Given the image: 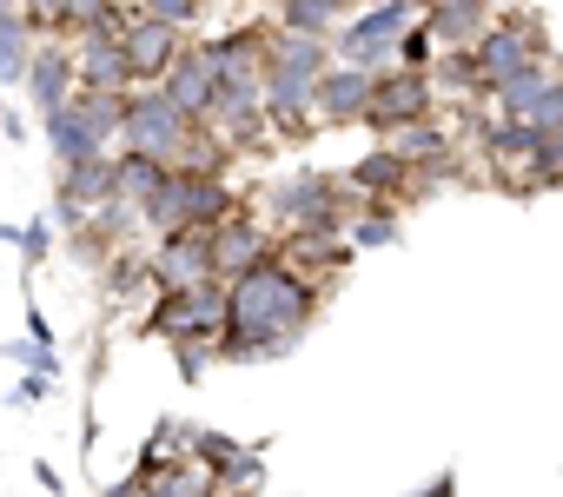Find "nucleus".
<instances>
[{"label":"nucleus","instance_id":"nucleus-27","mask_svg":"<svg viewBox=\"0 0 563 497\" xmlns=\"http://www.w3.org/2000/svg\"><path fill=\"white\" fill-rule=\"evenodd\" d=\"M140 484H146V497H219L212 490V471H199V464H173V471L140 477Z\"/></svg>","mask_w":563,"mask_h":497},{"label":"nucleus","instance_id":"nucleus-7","mask_svg":"<svg viewBox=\"0 0 563 497\" xmlns=\"http://www.w3.org/2000/svg\"><path fill=\"white\" fill-rule=\"evenodd\" d=\"M438 113H444V107H438V93H431V80H424V74H398V67L372 74L365 126H378L385 140H391V133H411V126H424V120H438Z\"/></svg>","mask_w":563,"mask_h":497},{"label":"nucleus","instance_id":"nucleus-3","mask_svg":"<svg viewBox=\"0 0 563 497\" xmlns=\"http://www.w3.org/2000/svg\"><path fill=\"white\" fill-rule=\"evenodd\" d=\"M232 206H239V192H232L225 179L173 173V179L146 199V232H153V239H173V232H212Z\"/></svg>","mask_w":563,"mask_h":497},{"label":"nucleus","instance_id":"nucleus-12","mask_svg":"<svg viewBox=\"0 0 563 497\" xmlns=\"http://www.w3.org/2000/svg\"><path fill=\"white\" fill-rule=\"evenodd\" d=\"M27 93H34V113L47 120V113H60L74 93H80V74H74V47L67 41H34V60H27V80H21Z\"/></svg>","mask_w":563,"mask_h":497},{"label":"nucleus","instance_id":"nucleus-8","mask_svg":"<svg viewBox=\"0 0 563 497\" xmlns=\"http://www.w3.org/2000/svg\"><path fill=\"white\" fill-rule=\"evenodd\" d=\"M258 259H272V232H265V219H252V206L239 199V206L206 232V266H212L219 286H232V279L252 273Z\"/></svg>","mask_w":563,"mask_h":497},{"label":"nucleus","instance_id":"nucleus-30","mask_svg":"<svg viewBox=\"0 0 563 497\" xmlns=\"http://www.w3.org/2000/svg\"><path fill=\"white\" fill-rule=\"evenodd\" d=\"M54 239H60V232H54V219H47V212L21 225V239H14V245H21V279H34V266L54 253Z\"/></svg>","mask_w":563,"mask_h":497},{"label":"nucleus","instance_id":"nucleus-29","mask_svg":"<svg viewBox=\"0 0 563 497\" xmlns=\"http://www.w3.org/2000/svg\"><path fill=\"white\" fill-rule=\"evenodd\" d=\"M431 60H438V47H431V34L411 21V27L391 41V67H398V74H431Z\"/></svg>","mask_w":563,"mask_h":497},{"label":"nucleus","instance_id":"nucleus-1","mask_svg":"<svg viewBox=\"0 0 563 497\" xmlns=\"http://www.w3.org/2000/svg\"><path fill=\"white\" fill-rule=\"evenodd\" d=\"M319 306H325V286L299 279L286 259L272 253V259H258L252 273H239V279L225 286V332H219L212 358H225V365L286 358V352L312 332Z\"/></svg>","mask_w":563,"mask_h":497},{"label":"nucleus","instance_id":"nucleus-34","mask_svg":"<svg viewBox=\"0 0 563 497\" xmlns=\"http://www.w3.org/2000/svg\"><path fill=\"white\" fill-rule=\"evenodd\" d=\"M0 133H8V140H27V120H21V113H8V107H0Z\"/></svg>","mask_w":563,"mask_h":497},{"label":"nucleus","instance_id":"nucleus-16","mask_svg":"<svg viewBox=\"0 0 563 497\" xmlns=\"http://www.w3.org/2000/svg\"><path fill=\"white\" fill-rule=\"evenodd\" d=\"M120 54H126V67H133L140 87H159L166 67L186 54V34H173V27H159V21H140V27L120 41Z\"/></svg>","mask_w":563,"mask_h":497},{"label":"nucleus","instance_id":"nucleus-21","mask_svg":"<svg viewBox=\"0 0 563 497\" xmlns=\"http://www.w3.org/2000/svg\"><path fill=\"white\" fill-rule=\"evenodd\" d=\"M166 179H173V166H159V159H146V153H113V199H126V206L146 212V199H153Z\"/></svg>","mask_w":563,"mask_h":497},{"label":"nucleus","instance_id":"nucleus-11","mask_svg":"<svg viewBox=\"0 0 563 497\" xmlns=\"http://www.w3.org/2000/svg\"><path fill=\"white\" fill-rule=\"evenodd\" d=\"M490 21H497V8H484V0H438V8L418 14V27L431 34L438 54H471L490 34Z\"/></svg>","mask_w":563,"mask_h":497},{"label":"nucleus","instance_id":"nucleus-20","mask_svg":"<svg viewBox=\"0 0 563 497\" xmlns=\"http://www.w3.org/2000/svg\"><path fill=\"white\" fill-rule=\"evenodd\" d=\"M67 107H74V120H80V133H87L93 153H120V107L126 100H113V93H74Z\"/></svg>","mask_w":563,"mask_h":497},{"label":"nucleus","instance_id":"nucleus-17","mask_svg":"<svg viewBox=\"0 0 563 497\" xmlns=\"http://www.w3.org/2000/svg\"><path fill=\"white\" fill-rule=\"evenodd\" d=\"M345 0H286V8L272 14V27L278 34H299V41H319V47H332V34L345 27Z\"/></svg>","mask_w":563,"mask_h":497},{"label":"nucleus","instance_id":"nucleus-15","mask_svg":"<svg viewBox=\"0 0 563 497\" xmlns=\"http://www.w3.org/2000/svg\"><path fill=\"white\" fill-rule=\"evenodd\" d=\"M325 67H332V47L299 41V34H278V27L265 21V74H258V80H306V87H319Z\"/></svg>","mask_w":563,"mask_h":497},{"label":"nucleus","instance_id":"nucleus-10","mask_svg":"<svg viewBox=\"0 0 563 497\" xmlns=\"http://www.w3.org/2000/svg\"><path fill=\"white\" fill-rule=\"evenodd\" d=\"M159 93L173 100V113H179V120L206 126V113H212V100H219V80H212V60H206V47H199V41H186V54L166 67Z\"/></svg>","mask_w":563,"mask_h":497},{"label":"nucleus","instance_id":"nucleus-24","mask_svg":"<svg viewBox=\"0 0 563 497\" xmlns=\"http://www.w3.org/2000/svg\"><path fill=\"white\" fill-rule=\"evenodd\" d=\"M265 484V444H239L219 471H212V490L219 497H252Z\"/></svg>","mask_w":563,"mask_h":497},{"label":"nucleus","instance_id":"nucleus-23","mask_svg":"<svg viewBox=\"0 0 563 497\" xmlns=\"http://www.w3.org/2000/svg\"><path fill=\"white\" fill-rule=\"evenodd\" d=\"M405 225H398V206H358L345 219V245L352 253H378V245H398Z\"/></svg>","mask_w":563,"mask_h":497},{"label":"nucleus","instance_id":"nucleus-2","mask_svg":"<svg viewBox=\"0 0 563 497\" xmlns=\"http://www.w3.org/2000/svg\"><path fill=\"white\" fill-rule=\"evenodd\" d=\"M140 332L159 339V345H173V352L192 345V352L212 358V345H219V332H225V286L206 279V286H192V292H153Z\"/></svg>","mask_w":563,"mask_h":497},{"label":"nucleus","instance_id":"nucleus-4","mask_svg":"<svg viewBox=\"0 0 563 497\" xmlns=\"http://www.w3.org/2000/svg\"><path fill=\"white\" fill-rule=\"evenodd\" d=\"M543 54H556L550 34H543V14H497L490 34L471 47V60H477V100H490L504 80H517V74H523L530 60H543Z\"/></svg>","mask_w":563,"mask_h":497},{"label":"nucleus","instance_id":"nucleus-25","mask_svg":"<svg viewBox=\"0 0 563 497\" xmlns=\"http://www.w3.org/2000/svg\"><path fill=\"white\" fill-rule=\"evenodd\" d=\"M140 292H153L146 245H126V253H107V299H140Z\"/></svg>","mask_w":563,"mask_h":497},{"label":"nucleus","instance_id":"nucleus-35","mask_svg":"<svg viewBox=\"0 0 563 497\" xmlns=\"http://www.w3.org/2000/svg\"><path fill=\"white\" fill-rule=\"evenodd\" d=\"M107 497H146V484H140V477H120V484H113Z\"/></svg>","mask_w":563,"mask_h":497},{"label":"nucleus","instance_id":"nucleus-5","mask_svg":"<svg viewBox=\"0 0 563 497\" xmlns=\"http://www.w3.org/2000/svg\"><path fill=\"white\" fill-rule=\"evenodd\" d=\"M192 120L173 113V100L159 87H133L126 107H120V153H146L159 166H179V153L192 146Z\"/></svg>","mask_w":563,"mask_h":497},{"label":"nucleus","instance_id":"nucleus-14","mask_svg":"<svg viewBox=\"0 0 563 497\" xmlns=\"http://www.w3.org/2000/svg\"><path fill=\"white\" fill-rule=\"evenodd\" d=\"M74 74H80V93H113V100H126V93L140 87L133 67H126V54H120V41H107V34L74 41Z\"/></svg>","mask_w":563,"mask_h":497},{"label":"nucleus","instance_id":"nucleus-32","mask_svg":"<svg viewBox=\"0 0 563 497\" xmlns=\"http://www.w3.org/2000/svg\"><path fill=\"white\" fill-rule=\"evenodd\" d=\"M173 358H179V378H199V365H206V352H192V345H179Z\"/></svg>","mask_w":563,"mask_h":497},{"label":"nucleus","instance_id":"nucleus-31","mask_svg":"<svg viewBox=\"0 0 563 497\" xmlns=\"http://www.w3.org/2000/svg\"><path fill=\"white\" fill-rule=\"evenodd\" d=\"M411 497H457V477H451V471H438V477H431L424 490H411Z\"/></svg>","mask_w":563,"mask_h":497},{"label":"nucleus","instance_id":"nucleus-26","mask_svg":"<svg viewBox=\"0 0 563 497\" xmlns=\"http://www.w3.org/2000/svg\"><path fill=\"white\" fill-rule=\"evenodd\" d=\"M41 133H47V153H54L60 166H74V159H100V153L87 146V133H80V120H74V107H60V113H47V120H41Z\"/></svg>","mask_w":563,"mask_h":497},{"label":"nucleus","instance_id":"nucleus-13","mask_svg":"<svg viewBox=\"0 0 563 497\" xmlns=\"http://www.w3.org/2000/svg\"><path fill=\"white\" fill-rule=\"evenodd\" d=\"M365 107H372V74H358V67H325L319 74V87H312V120L319 126H352V120H365Z\"/></svg>","mask_w":563,"mask_h":497},{"label":"nucleus","instance_id":"nucleus-19","mask_svg":"<svg viewBox=\"0 0 563 497\" xmlns=\"http://www.w3.org/2000/svg\"><path fill=\"white\" fill-rule=\"evenodd\" d=\"M60 199H74L80 212H93V206H107L113 199V153H100V159H74V166H60V186H54Z\"/></svg>","mask_w":563,"mask_h":497},{"label":"nucleus","instance_id":"nucleus-9","mask_svg":"<svg viewBox=\"0 0 563 497\" xmlns=\"http://www.w3.org/2000/svg\"><path fill=\"white\" fill-rule=\"evenodd\" d=\"M146 266H153V292H192L212 279L206 266V232H173L146 245Z\"/></svg>","mask_w":563,"mask_h":497},{"label":"nucleus","instance_id":"nucleus-33","mask_svg":"<svg viewBox=\"0 0 563 497\" xmlns=\"http://www.w3.org/2000/svg\"><path fill=\"white\" fill-rule=\"evenodd\" d=\"M34 477H41V484H47V497H60V490H67V484H60V471H54V464H47V457H41V464H34Z\"/></svg>","mask_w":563,"mask_h":497},{"label":"nucleus","instance_id":"nucleus-6","mask_svg":"<svg viewBox=\"0 0 563 497\" xmlns=\"http://www.w3.org/2000/svg\"><path fill=\"white\" fill-rule=\"evenodd\" d=\"M418 21L411 0H385V8L345 14V27L332 34V67H358V74H385L391 67V41Z\"/></svg>","mask_w":563,"mask_h":497},{"label":"nucleus","instance_id":"nucleus-28","mask_svg":"<svg viewBox=\"0 0 563 497\" xmlns=\"http://www.w3.org/2000/svg\"><path fill=\"white\" fill-rule=\"evenodd\" d=\"M146 8V21H159V27H173V34H199V21H206V0H140Z\"/></svg>","mask_w":563,"mask_h":497},{"label":"nucleus","instance_id":"nucleus-18","mask_svg":"<svg viewBox=\"0 0 563 497\" xmlns=\"http://www.w3.org/2000/svg\"><path fill=\"white\" fill-rule=\"evenodd\" d=\"M405 166H438V159H457L464 153V140H457V126L438 113V120H424V126H411V133H391L385 140Z\"/></svg>","mask_w":563,"mask_h":497},{"label":"nucleus","instance_id":"nucleus-22","mask_svg":"<svg viewBox=\"0 0 563 497\" xmlns=\"http://www.w3.org/2000/svg\"><path fill=\"white\" fill-rule=\"evenodd\" d=\"M27 60H34V34H27L21 8L0 0V87H21L27 80Z\"/></svg>","mask_w":563,"mask_h":497}]
</instances>
